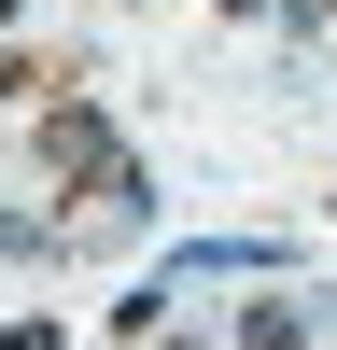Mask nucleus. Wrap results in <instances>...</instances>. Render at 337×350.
Returning <instances> with one entry per match:
<instances>
[{
  "mask_svg": "<svg viewBox=\"0 0 337 350\" xmlns=\"http://www.w3.org/2000/svg\"><path fill=\"white\" fill-rule=\"evenodd\" d=\"M225 14H267V0H225Z\"/></svg>",
  "mask_w": 337,
  "mask_h": 350,
  "instance_id": "3",
  "label": "nucleus"
},
{
  "mask_svg": "<svg viewBox=\"0 0 337 350\" xmlns=\"http://www.w3.org/2000/svg\"><path fill=\"white\" fill-rule=\"evenodd\" d=\"M0 28H14V0H0Z\"/></svg>",
  "mask_w": 337,
  "mask_h": 350,
  "instance_id": "4",
  "label": "nucleus"
},
{
  "mask_svg": "<svg viewBox=\"0 0 337 350\" xmlns=\"http://www.w3.org/2000/svg\"><path fill=\"white\" fill-rule=\"evenodd\" d=\"M295 336H309V308H281V295H267V308H239V350H295Z\"/></svg>",
  "mask_w": 337,
  "mask_h": 350,
  "instance_id": "1",
  "label": "nucleus"
},
{
  "mask_svg": "<svg viewBox=\"0 0 337 350\" xmlns=\"http://www.w3.org/2000/svg\"><path fill=\"white\" fill-rule=\"evenodd\" d=\"M0 350H56V323H0Z\"/></svg>",
  "mask_w": 337,
  "mask_h": 350,
  "instance_id": "2",
  "label": "nucleus"
}]
</instances>
